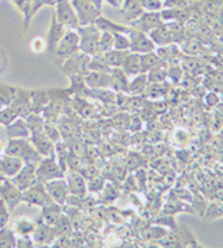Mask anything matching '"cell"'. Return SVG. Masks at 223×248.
I'll return each instance as SVG.
<instances>
[{
    "mask_svg": "<svg viewBox=\"0 0 223 248\" xmlns=\"http://www.w3.org/2000/svg\"><path fill=\"white\" fill-rule=\"evenodd\" d=\"M80 35V50L89 57L102 56L99 50V28L95 24L81 25L77 28Z\"/></svg>",
    "mask_w": 223,
    "mask_h": 248,
    "instance_id": "obj_1",
    "label": "cell"
},
{
    "mask_svg": "<svg viewBox=\"0 0 223 248\" xmlns=\"http://www.w3.org/2000/svg\"><path fill=\"white\" fill-rule=\"evenodd\" d=\"M4 154L18 156L25 163H35V165L42 159V156L31 144V141H28L27 138H10L7 147L4 149Z\"/></svg>",
    "mask_w": 223,
    "mask_h": 248,
    "instance_id": "obj_2",
    "label": "cell"
},
{
    "mask_svg": "<svg viewBox=\"0 0 223 248\" xmlns=\"http://www.w3.org/2000/svg\"><path fill=\"white\" fill-rule=\"evenodd\" d=\"M64 170L60 166L59 160L55 155L44 156L36 163V179L38 181L48 183L59 177H64Z\"/></svg>",
    "mask_w": 223,
    "mask_h": 248,
    "instance_id": "obj_3",
    "label": "cell"
},
{
    "mask_svg": "<svg viewBox=\"0 0 223 248\" xmlns=\"http://www.w3.org/2000/svg\"><path fill=\"white\" fill-rule=\"evenodd\" d=\"M74 12L77 14L80 27L95 23V20L102 16V9L95 6L92 0H70Z\"/></svg>",
    "mask_w": 223,
    "mask_h": 248,
    "instance_id": "obj_4",
    "label": "cell"
},
{
    "mask_svg": "<svg viewBox=\"0 0 223 248\" xmlns=\"http://www.w3.org/2000/svg\"><path fill=\"white\" fill-rule=\"evenodd\" d=\"M22 202H27L30 206H41L44 208L46 205L52 203V198L45 187V183L36 181L30 188L22 191Z\"/></svg>",
    "mask_w": 223,
    "mask_h": 248,
    "instance_id": "obj_5",
    "label": "cell"
},
{
    "mask_svg": "<svg viewBox=\"0 0 223 248\" xmlns=\"http://www.w3.org/2000/svg\"><path fill=\"white\" fill-rule=\"evenodd\" d=\"M55 18L60 24H63L67 30H77L80 21L74 7L70 0H60L55 4Z\"/></svg>",
    "mask_w": 223,
    "mask_h": 248,
    "instance_id": "obj_6",
    "label": "cell"
},
{
    "mask_svg": "<svg viewBox=\"0 0 223 248\" xmlns=\"http://www.w3.org/2000/svg\"><path fill=\"white\" fill-rule=\"evenodd\" d=\"M80 50V35H78L77 30H67L66 34L63 35L62 41L59 42V45L56 47L55 55L56 56L62 57V59H67L76 55Z\"/></svg>",
    "mask_w": 223,
    "mask_h": 248,
    "instance_id": "obj_7",
    "label": "cell"
},
{
    "mask_svg": "<svg viewBox=\"0 0 223 248\" xmlns=\"http://www.w3.org/2000/svg\"><path fill=\"white\" fill-rule=\"evenodd\" d=\"M0 197L10 211L22 202V191L7 177L0 181Z\"/></svg>",
    "mask_w": 223,
    "mask_h": 248,
    "instance_id": "obj_8",
    "label": "cell"
},
{
    "mask_svg": "<svg viewBox=\"0 0 223 248\" xmlns=\"http://www.w3.org/2000/svg\"><path fill=\"white\" fill-rule=\"evenodd\" d=\"M162 23H163V20H162V16H160V10L159 12H146L145 10L137 20H134L133 23H130L128 25L133 30L149 34L154 28H156L158 25H160Z\"/></svg>",
    "mask_w": 223,
    "mask_h": 248,
    "instance_id": "obj_9",
    "label": "cell"
},
{
    "mask_svg": "<svg viewBox=\"0 0 223 248\" xmlns=\"http://www.w3.org/2000/svg\"><path fill=\"white\" fill-rule=\"evenodd\" d=\"M128 39H130V52L134 53H148V52H152L155 50L156 46L154 45V42L151 41L149 35L141 32V31H137V30H130L128 32Z\"/></svg>",
    "mask_w": 223,
    "mask_h": 248,
    "instance_id": "obj_10",
    "label": "cell"
},
{
    "mask_svg": "<svg viewBox=\"0 0 223 248\" xmlns=\"http://www.w3.org/2000/svg\"><path fill=\"white\" fill-rule=\"evenodd\" d=\"M11 109L16 112L18 117L25 119L31 110V91L24 90V88H16V93H14V99L10 105Z\"/></svg>",
    "mask_w": 223,
    "mask_h": 248,
    "instance_id": "obj_11",
    "label": "cell"
},
{
    "mask_svg": "<svg viewBox=\"0 0 223 248\" xmlns=\"http://www.w3.org/2000/svg\"><path fill=\"white\" fill-rule=\"evenodd\" d=\"M91 57L87 56L82 52H78L71 57L64 59V64H63V71L67 76H76V74H85L88 71V63Z\"/></svg>",
    "mask_w": 223,
    "mask_h": 248,
    "instance_id": "obj_12",
    "label": "cell"
},
{
    "mask_svg": "<svg viewBox=\"0 0 223 248\" xmlns=\"http://www.w3.org/2000/svg\"><path fill=\"white\" fill-rule=\"evenodd\" d=\"M45 187H46V190L49 192L53 202L59 203L62 206L67 202L70 192H68L66 179L59 177V179H55V180L48 181V183H45Z\"/></svg>",
    "mask_w": 223,
    "mask_h": 248,
    "instance_id": "obj_13",
    "label": "cell"
},
{
    "mask_svg": "<svg viewBox=\"0 0 223 248\" xmlns=\"http://www.w3.org/2000/svg\"><path fill=\"white\" fill-rule=\"evenodd\" d=\"M21 191L30 188L32 184H35L38 179H36V165L35 163H24L21 170L10 179Z\"/></svg>",
    "mask_w": 223,
    "mask_h": 248,
    "instance_id": "obj_14",
    "label": "cell"
},
{
    "mask_svg": "<svg viewBox=\"0 0 223 248\" xmlns=\"http://www.w3.org/2000/svg\"><path fill=\"white\" fill-rule=\"evenodd\" d=\"M66 183L70 195H76L80 198H84L87 195V179L78 170H73L67 174Z\"/></svg>",
    "mask_w": 223,
    "mask_h": 248,
    "instance_id": "obj_15",
    "label": "cell"
},
{
    "mask_svg": "<svg viewBox=\"0 0 223 248\" xmlns=\"http://www.w3.org/2000/svg\"><path fill=\"white\" fill-rule=\"evenodd\" d=\"M30 141L33 145V148L38 151V154L44 158V156H50L55 155V142L49 138L48 136H45L44 133H35L30 136Z\"/></svg>",
    "mask_w": 223,
    "mask_h": 248,
    "instance_id": "obj_16",
    "label": "cell"
},
{
    "mask_svg": "<svg viewBox=\"0 0 223 248\" xmlns=\"http://www.w3.org/2000/svg\"><path fill=\"white\" fill-rule=\"evenodd\" d=\"M56 125H57V128H59V131H60V136H62L63 140H64V138H70V137L80 136V133H81L80 124L74 120V117L68 116L66 113H63V114L57 119Z\"/></svg>",
    "mask_w": 223,
    "mask_h": 248,
    "instance_id": "obj_17",
    "label": "cell"
},
{
    "mask_svg": "<svg viewBox=\"0 0 223 248\" xmlns=\"http://www.w3.org/2000/svg\"><path fill=\"white\" fill-rule=\"evenodd\" d=\"M162 20L165 23L176 21V23L187 24L191 20V9L189 6L186 7H175V9H162L160 10Z\"/></svg>",
    "mask_w": 223,
    "mask_h": 248,
    "instance_id": "obj_18",
    "label": "cell"
},
{
    "mask_svg": "<svg viewBox=\"0 0 223 248\" xmlns=\"http://www.w3.org/2000/svg\"><path fill=\"white\" fill-rule=\"evenodd\" d=\"M24 160L18 156H13V155H7L4 154L3 156H0V170L4 174V177H14L21 168L24 166Z\"/></svg>",
    "mask_w": 223,
    "mask_h": 248,
    "instance_id": "obj_19",
    "label": "cell"
},
{
    "mask_svg": "<svg viewBox=\"0 0 223 248\" xmlns=\"http://www.w3.org/2000/svg\"><path fill=\"white\" fill-rule=\"evenodd\" d=\"M158 56L160 57L166 64H172V63H180V60L183 59L184 53L181 50L180 45L176 44H169L165 46H158L155 49Z\"/></svg>",
    "mask_w": 223,
    "mask_h": 248,
    "instance_id": "obj_20",
    "label": "cell"
},
{
    "mask_svg": "<svg viewBox=\"0 0 223 248\" xmlns=\"http://www.w3.org/2000/svg\"><path fill=\"white\" fill-rule=\"evenodd\" d=\"M66 27H64L63 24L59 23L55 18V16H53V17H52V21H50V27H49V32H48V42H46L48 49H49L52 53H55L56 47L59 45V42L62 41L63 35L66 34Z\"/></svg>",
    "mask_w": 223,
    "mask_h": 248,
    "instance_id": "obj_21",
    "label": "cell"
},
{
    "mask_svg": "<svg viewBox=\"0 0 223 248\" xmlns=\"http://www.w3.org/2000/svg\"><path fill=\"white\" fill-rule=\"evenodd\" d=\"M32 237L35 243L46 246V244H52L53 243V240L57 237V233H56L55 227H52V226L41 222L39 225H35V230H33Z\"/></svg>",
    "mask_w": 223,
    "mask_h": 248,
    "instance_id": "obj_22",
    "label": "cell"
},
{
    "mask_svg": "<svg viewBox=\"0 0 223 248\" xmlns=\"http://www.w3.org/2000/svg\"><path fill=\"white\" fill-rule=\"evenodd\" d=\"M119 9L124 20L128 24L133 23L134 20H137L145 12L138 0H123Z\"/></svg>",
    "mask_w": 223,
    "mask_h": 248,
    "instance_id": "obj_23",
    "label": "cell"
},
{
    "mask_svg": "<svg viewBox=\"0 0 223 248\" xmlns=\"http://www.w3.org/2000/svg\"><path fill=\"white\" fill-rule=\"evenodd\" d=\"M149 38L151 41L154 42V45L158 47V46H165L169 45V44H173L172 42V35H170V30H169V25L167 23L160 24L158 25L156 28H154L151 32H149Z\"/></svg>",
    "mask_w": 223,
    "mask_h": 248,
    "instance_id": "obj_24",
    "label": "cell"
},
{
    "mask_svg": "<svg viewBox=\"0 0 223 248\" xmlns=\"http://www.w3.org/2000/svg\"><path fill=\"white\" fill-rule=\"evenodd\" d=\"M94 24L99 28V31H102V32H112V34L123 32V34H128L130 30H131L130 25H122V24L114 23V21H112V20L103 17V16L98 17Z\"/></svg>",
    "mask_w": 223,
    "mask_h": 248,
    "instance_id": "obj_25",
    "label": "cell"
},
{
    "mask_svg": "<svg viewBox=\"0 0 223 248\" xmlns=\"http://www.w3.org/2000/svg\"><path fill=\"white\" fill-rule=\"evenodd\" d=\"M6 133L10 138H30L31 131L28 128V124L25 119L17 117L14 122H11L9 125H6Z\"/></svg>",
    "mask_w": 223,
    "mask_h": 248,
    "instance_id": "obj_26",
    "label": "cell"
},
{
    "mask_svg": "<svg viewBox=\"0 0 223 248\" xmlns=\"http://www.w3.org/2000/svg\"><path fill=\"white\" fill-rule=\"evenodd\" d=\"M128 76L123 71L122 68H112L111 70V90L114 92H127L128 90Z\"/></svg>",
    "mask_w": 223,
    "mask_h": 248,
    "instance_id": "obj_27",
    "label": "cell"
},
{
    "mask_svg": "<svg viewBox=\"0 0 223 248\" xmlns=\"http://www.w3.org/2000/svg\"><path fill=\"white\" fill-rule=\"evenodd\" d=\"M120 68L128 77H134V76L140 74L141 73V55L128 52Z\"/></svg>",
    "mask_w": 223,
    "mask_h": 248,
    "instance_id": "obj_28",
    "label": "cell"
},
{
    "mask_svg": "<svg viewBox=\"0 0 223 248\" xmlns=\"http://www.w3.org/2000/svg\"><path fill=\"white\" fill-rule=\"evenodd\" d=\"M44 209V214H42V222L46 225L55 227L57 225V222L60 220V217L63 216L62 214V205L59 203L52 202L49 205H46L42 208Z\"/></svg>",
    "mask_w": 223,
    "mask_h": 248,
    "instance_id": "obj_29",
    "label": "cell"
},
{
    "mask_svg": "<svg viewBox=\"0 0 223 248\" xmlns=\"http://www.w3.org/2000/svg\"><path fill=\"white\" fill-rule=\"evenodd\" d=\"M159 66H166V63L158 56V53H156L155 50L141 55V73L146 74L152 68L159 67Z\"/></svg>",
    "mask_w": 223,
    "mask_h": 248,
    "instance_id": "obj_30",
    "label": "cell"
},
{
    "mask_svg": "<svg viewBox=\"0 0 223 248\" xmlns=\"http://www.w3.org/2000/svg\"><path fill=\"white\" fill-rule=\"evenodd\" d=\"M49 103L48 91H31V110L33 113H42Z\"/></svg>",
    "mask_w": 223,
    "mask_h": 248,
    "instance_id": "obj_31",
    "label": "cell"
},
{
    "mask_svg": "<svg viewBox=\"0 0 223 248\" xmlns=\"http://www.w3.org/2000/svg\"><path fill=\"white\" fill-rule=\"evenodd\" d=\"M128 50H117V49H111L106 53H103L102 56L105 59L106 64L111 68H119L122 67L123 62L127 56Z\"/></svg>",
    "mask_w": 223,
    "mask_h": 248,
    "instance_id": "obj_32",
    "label": "cell"
},
{
    "mask_svg": "<svg viewBox=\"0 0 223 248\" xmlns=\"http://www.w3.org/2000/svg\"><path fill=\"white\" fill-rule=\"evenodd\" d=\"M148 77L145 73H140L137 76H134L131 81L128 82V90L127 92L131 93V95H143L144 93L145 88L148 85Z\"/></svg>",
    "mask_w": 223,
    "mask_h": 248,
    "instance_id": "obj_33",
    "label": "cell"
},
{
    "mask_svg": "<svg viewBox=\"0 0 223 248\" xmlns=\"http://www.w3.org/2000/svg\"><path fill=\"white\" fill-rule=\"evenodd\" d=\"M14 230H16V234L18 237H30L35 230V222L30 217L22 216V217L16 220Z\"/></svg>",
    "mask_w": 223,
    "mask_h": 248,
    "instance_id": "obj_34",
    "label": "cell"
},
{
    "mask_svg": "<svg viewBox=\"0 0 223 248\" xmlns=\"http://www.w3.org/2000/svg\"><path fill=\"white\" fill-rule=\"evenodd\" d=\"M170 35H172V42L176 45H181V42L187 38V30H186V24L176 23V21H170L167 23Z\"/></svg>",
    "mask_w": 223,
    "mask_h": 248,
    "instance_id": "obj_35",
    "label": "cell"
},
{
    "mask_svg": "<svg viewBox=\"0 0 223 248\" xmlns=\"http://www.w3.org/2000/svg\"><path fill=\"white\" fill-rule=\"evenodd\" d=\"M177 232L180 236V247H200V243L197 241V238L187 226L178 227Z\"/></svg>",
    "mask_w": 223,
    "mask_h": 248,
    "instance_id": "obj_36",
    "label": "cell"
},
{
    "mask_svg": "<svg viewBox=\"0 0 223 248\" xmlns=\"http://www.w3.org/2000/svg\"><path fill=\"white\" fill-rule=\"evenodd\" d=\"M25 122L28 124V128L31 131V134L35 133H41L44 130L45 119L41 113H33L31 112L27 117H25Z\"/></svg>",
    "mask_w": 223,
    "mask_h": 248,
    "instance_id": "obj_37",
    "label": "cell"
},
{
    "mask_svg": "<svg viewBox=\"0 0 223 248\" xmlns=\"http://www.w3.org/2000/svg\"><path fill=\"white\" fill-rule=\"evenodd\" d=\"M13 3L21 10L22 16H24V21L25 25H28L30 20L32 18V0H13Z\"/></svg>",
    "mask_w": 223,
    "mask_h": 248,
    "instance_id": "obj_38",
    "label": "cell"
},
{
    "mask_svg": "<svg viewBox=\"0 0 223 248\" xmlns=\"http://www.w3.org/2000/svg\"><path fill=\"white\" fill-rule=\"evenodd\" d=\"M0 247H17V238L10 229H0Z\"/></svg>",
    "mask_w": 223,
    "mask_h": 248,
    "instance_id": "obj_39",
    "label": "cell"
},
{
    "mask_svg": "<svg viewBox=\"0 0 223 248\" xmlns=\"http://www.w3.org/2000/svg\"><path fill=\"white\" fill-rule=\"evenodd\" d=\"M166 66H159V67L152 68L151 71H148L146 73L148 81L149 82H165L167 78Z\"/></svg>",
    "mask_w": 223,
    "mask_h": 248,
    "instance_id": "obj_40",
    "label": "cell"
},
{
    "mask_svg": "<svg viewBox=\"0 0 223 248\" xmlns=\"http://www.w3.org/2000/svg\"><path fill=\"white\" fill-rule=\"evenodd\" d=\"M113 49H117V50H128L130 52V39H128V35L123 34V32L113 34Z\"/></svg>",
    "mask_w": 223,
    "mask_h": 248,
    "instance_id": "obj_41",
    "label": "cell"
},
{
    "mask_svg": "<svg viewBox=\"0 0 223 248\" xmlns=\"http://www.w3.org/2000/svg\"><path fill=\"white\" fill-rule=\"evenodd\" d=\"M16 88L10 85H0V102L3 106H9L14 99Z\"/></svg>",
    "mask_w": 223,
    "mask_h": 248,
    "instance_id": "obj_42",
    "label": "cell"
},
{
    "mask_svg": "<svg viewBox=\"0 0 223 248\" xmlns=\"http://www.w3.org/2000/svg\"><path fill=\"white\" fill-rule=\"evenodd\" d=\"M42 133H44L45 136L49 137L55 144L57 142V141H60V140H62V136H60V131H59L57 125H56V123H52V122H45Z\"/></svg>",
    "mask_w": 223,
    "mask_h": 248,
    "instance_id": "obj_43",
    "label": "cell"
},
{
    "mask_svg": "<svg viewBox=\"0 0 223 248\" xmlns=\"http://www.w3.org/2000/svg\"><path fill=\"white\" fill-rule=\"evenodd\" d=\"M113 49V34L112 32H102L99 36V50L100 55L106 53L108 50Z\"/></svg>",
    "mask_w": 223,
    "mask_h": 248,
    "instance_id": "obj_44",
    "label": "cell"
},
{
    "mask_svg": "<svg viewBox=\"0 0 223 248\" xmlns=\"http://www.w3.org/2000/svg\"><path fill=\"white\" fill-rule=\"evenodd\" d=\"M18 116L16 114V112L11 109L10 106H4V108L0 109V124H3V125H9Z\"/></svg>",
    "mask_w": 223,
    "mask_h": 248,
    "instance_id": "obj_45",
    "label": "cell"
},
{
    "mask_svg": "<svg viewBox=\"0 0 223 248\" xmlns=\"http://www.w3.org/2000/svg\"><path fill=\"white\" fill-rule=\"evenodd\" d=\"M106 181L103 177H99V176H95L92 179H89V181L87 183V190L91 192H99L103 190Z\"/></svg>",
    "mask_w": 223,
    "mask_h": 248,
    "instance_id": "obj_46",
    "label": "cell"
},
{
    "mask_svg": "<svg viewBox=\"0 0 223 248\" xmlns=\"http://www.w3.org/2000/svg\"><path fill=\"white\" fill-rule=\"evenodd\" d=\"M146 12H159L162 10V0H138Z\"/></svg>",
    "mask_w": 223,
    "mask_h": 248,
    "instance_id": "obj_47",
    "label": "cell"
},
{
    "mask_svg": "<svg viewBox=\"0 0 223 248\" xmlns=\"http://www.w3.org/2000/svg\"><path fill=\"white\" fill-rule=\"evenodd\" d=\"M10 214H9V208L3 200H0V229L9 223Z\"/></svg>",
    "mask_w": 223,
    "mask_h": 248,
    "instance_id": "obj_48",
    "label": "cell"
},
{
    "mask_svg": "<svg viewBox=\"0 0 223 248\" xmlns=\"http://www.w3.org/2000/svg\"><path fill=\"white\" fill-rule=\"evenodd\" d=\"M30 47H31V50H32L33 53H41V52H44L45 47H48V46H46V42L42 38L36 36V38H33L32 41H31Z\"/></svg>",
    "mask_w": 223,
    "mask_h": 248,
    "instance_id": "obj_49",
    "label": "cell"
},
{
    "mask_svg": "<svg viewBox=\"0 0 223 248\" xmlns=\"http://www.w3.org/2000/svg\"><path fill=\"white\" fill-rule=\"evenodd\" d=\"M189 6L187 0H163L162 9H175V7H186Z\"/></svg>",
    "mask_w": 223,
    "mask_h": 248,
    "instance_id": "obj_50",
    "label": "cell"
},
{
    "mask_svg": "<svg viewBox=\"0 0 223 248\" xmlns=\"http://www.w3.org/2000/svg\"><path fill=\"white\" fill-rule=\"evenodd\" d=\"M103 192H105L106 200H116V198H117V195L120 194V191L117 190V187H114L113 184H105V187H103Z\"/></svg>",
    "mask_w": 223,
    "mask_h": 248,
    "instance_id": "obj_51",
    "label": "cell"
},
{
    "mask_svg": "<svg viewBox=\"0 0 223 248\" xmlns=\"http://www.w3.org/2000/svg\"><path fill=\"white\" fill-rule=\"evenodd\" d=\"M205 101H207V105H208L209 108H215L216 105H219V98H218V95H216L215 92H209V93L207 95Z\"/></svg>",
    "mask_w": 223,
    "mask_h": 248,
    "instance_id": "obj_52",
    "label": "cell"
},
{
    "mask_svg": "<svg viewBox=\"0 0 223 248\" xmlns=\"http://www.w3.org/2000/svg\"><path fill=\"white\" fill-rule=\"evenodd\" d=\"M42 1V4L44 6H55L57 1H60V0H41Z\"/></svg>",
    "mask_w": 223,
    "mask_h": 248,
    "instance_id": "obj_53",
    "label": "cell"
},
{
    "mask_svg": "<svg viewBox=\"0 0 223 248\" xmlns=\"http://www.w3.org/2000/svg\"><path fill=\"white\" fill-rule=\"evenodd\" d=\"M92 3H94L95 6H98L99 9H102V4L105 3V0H92Z\"/></svg>",
    "mask_w": 223,
    "mask_h": 248,
    "instance_id": "obj_54",
    "label": "cell"
},
{
    "mask_svg": "<svg viewBox=\"0 0 223 248\" xmlns=\"http://www.w3.org/2000/svg\"><path fill=\"white\" fill-rule=\"evenodd\" d=\"M189 1V4H191V3H197V1H204V0H187Z\"/></svg>",
    "mask_w": 223,
    "mask_h": 248,
    "instance_id": "obj_55",
    "label": "cell"
},
{
    "mask_svg": "<svg viewBox=\"0 0 223 248\" xmlns=\"http://www.w3.org/2000/svg\"><path fill=\"white\" fill-rule=\"evenodd\" d=\"M1 108H4V106H3V105H1V102H0V109H1Z\"/></svg>",
    "mask_w": 223,
    "mask_h": 248,
    "instance_id": "obj_56",
    "label": "cell"
},
{
    "mask_svg": "<svg viewBox=\"0 0 223 248\" xmlns=\"http://www.w3.org/2000/svg\"><path fill=\"white\" fill-rule=\"evenodd\" d=\"M0 154H1V145H0Z\"/></svg>",
    "mask_w": 223,
    "mask_h": 248,
    "instance_id": "obj_57",
    "label": "cell"
},
{
    "mask_svg": "<svg viewBox=\"0 0 223 248\" xmlns=\"http://www.w3.org/2000/svg\"><path fill=\"white\" fill-rule=\"evenodd\" d=\"M162 1H163V0H162Z\"/></svg>",
    "mask_w": 223,
    "mask_h": 248,
    "instance_id": "obj_58",
    "label": "cell"
}]
</instances>
